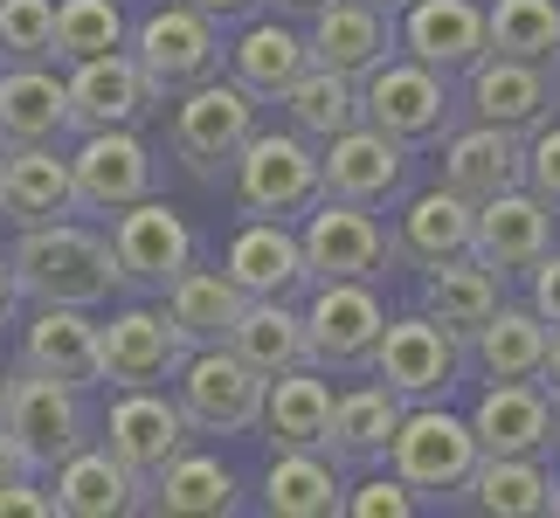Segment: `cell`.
I'll return each mask as SVG.
<instances>
[{"label":"cell","instance_id":"cell-1","mask_svg":"<svg viewBox=\"0 0 560 518\" xmlns=\"http://www.w3.org/2000/svg\"><path fill=\"white\" fill-rule=\"evenodd\" d=\"M14 284L28 305H77V311H97L112 305L118 291V256H112V235L83 228L77 214L70 222H42V228H14Z\"/></svg>","mask_w":560,"mask_h":518},{"label":"cell","instance_id":"cell-2","mask_svg":"<svg viewBox=\"0 0 560 518\" xmlns=\"http://www.w3.org/2000/svg\"><path fill=\"white\" fill-rule=\"evenodd\" d=\"M229 193L243 214H264V222H298L318 193H326V180H318V145L305 132H256L243 139V153L229 160Z\"/></svg>","mask_w":560,"mask_h":518},{"label":"cell","instance_id":"cell-3","mask_svg":"<svg viewBox=\"0 0 560 518\" xmlns=\"http://www.w3.org/2000/svg\"><path fill=\"white\" fill-rule=\"evenodd\" d=\"M457 76H443V70H429V62L416 56H387L374 62L368 76H360V118L374 125V132L387 139H401L408 153L416 145H436L450 125H457V91H450Z\"/></svg>","mask_w":560,"mask_h":518},{"label":"cell","instance_id":"cell-4","mask_svg":"<svg viewBox=\"0 0 560 518\" xmlns=\"http://www.w3.org/2000/svg\"><path fill=\"white\" fill-rule=\"evenodd\" d=\"M166 104H174L166 145H174V160L194 173V180H222L229 160L243 153V139L264 125V104H256L235 76H208V83H194V91L166 97Z\"/></svg>","mask_w":560,"mask_h":518},{"label":"cell","instance_id":"cell-5","mask_svg":"<svg viewBox=\"0 0 560 518\" xmlns=\"http://www.w3.org/2000/svg\"><path fill=\"white\" fill-rule=\"evenodd\" d=\"M478 436H470V415H450L443 401H408L401 408V428L387 443V470L416 491V498H457L478 470Z\"/></svg>","mask_w":560,"mask_h":518},{"label":"cell","instance_id":"cell-6","mask_svg":"<svg viewBox=\"0 0 560 518\" xmlns=\"http://www.w3.org/2000/svg\"><path fill=\"white\" fill-rule=\"evenodd\" d=\"M125 49L139 56V70H145V83H153L160 97H180V91H194V83L222 76V62H229L222 21H208L194 0H166V8H153L132 35H125Z\"/></svg>","mask_w":560,"mask_h":518},{"label":"cell","instance_id":"cell-7","mask_svg":"<svg viewBox=\"0 0 560 518\" xmlns=\"http://www.w3.org/2000/svg\"><path fill=\"white\" fill-rule=\"evenodd\" d=\"M464 366H470L464 339L443 332L422 305L408 318H387L381 339H374V353H368V374L381 387H395L401 401H450V387L464 380Z\"/></svg>","mask_w":560,"mask_h":518},{"label":"cell","instance_id":"cell-8","mask_svg":"<svg viewBox=\"0 0 560 518\" xmlns=\"http://www.w3.org/2000/svg\"><path fill=\"white\" fill-rule=\"evenodd\" d=\"M0 422H8V436L21 443V457H28L35 478H49L62 457H77V449L91 443V415H83V395H77V387H62V380H49V374H35V366L8 374V395H0Z\"/></svg>","mask_w":560,"mask_h":518},{"label":"cell","instance_id":"cell-9","mask_svg":"<svg viewBox=\"0 0 560 518\" xmlns=\"http://www.w3.org/2000/svg\"><path fill=\"white\" fill-rule=\"evenodd\" d=\"M174 401L194 436H249L264 415V374L229 345H194L174 374Z\"/></svg>","mask_w":560,"mask_h":518},{"label":"cell","instance_id":"cell-10","mask_svg":"<svg viewBox=\"0 0 560 518\" xmlns=\"http://www.w3.org/2000/svg\"><path fill=\"white\" fill-rule=\"evenodd\" d=\"M387 326V305L374 291V276H312L305 297V339H312V366L326 374H360L374 353V339Z\"/></svg>","mask_w":560,"mask_h":518},{"label":"cell","instance_id":"cell-11","mask_svg":"<svg viewBox=\"0 0 560 518\" xmlns=\"http://www.w3.org/2000/svg\"><path fill=\"white\" fill-rule=\"evenodd\" d=\"M187 436L194 428H187L180 401L166 395V387H118L112 415H104V449L125 463V478L139 484V498H145V484L187 449Z\"/></svg>","mask_w":560,"mask_h":518},{"label":"cell","instance_id":"cell-12","mask_svg":"<svg viewBox=\"0 0 560 518\" xmlns=\"http://www.w3.org/2000/svg\"><path fill=\"white\" fill-rule=\"evenodd\" d=\"M70 180H77V208L83 214H118L145 201L160 187V160L139 139V125H112V132H77L70 153Z\"/></svg>","mask_w":560,"mask_h":518},{"label":"cell","instance_id":"cell-13","mask_svg":"<svg viewBox=\"0 0 560 518\" xmlns=\"http://www.w3.org/2000/svg\"><path fill=\"white\" fill-rule=\"evenodd\" d=\"M298 243H305L312 276H381L395 263V235L381 228V214L360 208V201H332V193H318L305 208Z\"/></svg>","mask_w":560,"mask_h":518},{"label":"cell","instance_id":"cell-14","mask_svg":"<svg viewBox=\"0 0 560 518\" xmlns=\"http://www.w3.org/2000/svg\"><path fill=\"white\" fill-rule=\"evenodd\" d=\"M112 256H118V284L132 291H166L194 263V228L180 208H166L160 193L112 214Z\"/></svg>","mask_w":560,"mask_h":518},{"label":"cell","instance_id":"cell-15","mask_svg":"<svg viewBox=\"0 0 560 518\" xmlns=\"http://www.w3.org/2000/svg\"><path fill=\"white\" fill-rule=\"evenodd\" d=\"M62 91H70V132H112V125H145L160 111V91L145 83L139 56L132 49H112V56H83L70 62V76H62Z\"/></svg>","mask_w":560,"mask_h":518},{"label":"cell","instance_id":"cell-16","mask_svg":"<svg viewBox=\"0 0 560 518\" xmlns=\"http://www.w3.org/2000/svg\"><path fill=\"white\" fill-rule=\"evenodd\" d=\"M464 111L478 125H505V132H540L560 111V76L540 62H512V56H478L464 70Z\"/></svg>","mask_w":560,"mask_h":518},{"label":"cell","instance_id":"cell-17","mask_svg":"<svg viewBox=\"0 0 560 518\" xmlns=\"http://www.w3.org/2000/svg\"><path fill=\"white\" fill-rule=\"evenodd\" d=\"M318 180H326L332 201H360V208H387L408 187V145L374 132L368 118L353 132H339L318 145Z\"/></svg>","mask_w":560,"mask_h":518},{"label":"cell","instance_id":"cell-18","mask_svg":"<svg viewBox=\"0 0 560 518\" xmlns=\"http://www.w3.org/2000/svg\"><path fill=\"white\" fill-rule=\"evenodd\" d=\"M553 249V201H540L526 180L478 201V228H470V256L491 263L499 276H526Z\"/></svg>","mask_w":560,"mask_h":518},{"label":"cell","instance_id":"cell-19","mask_svg":"<svg viewBox=\"0 0 560 518\" xmlns=\"http://www.w3.org/2000/svg\"><path fill=\"white\" fill-rule=\"evenodd\" d=\"M470 436L485 457H547L560 443V408L540 380H491L470 408Z\"/></svg>","mask_w":560,"mask_h":518},{"label":"cell","instance_id":"cell-20","mask_svg":"<svg viewBox=\"0 0 560 518\" xmlns=\"http://www.w3.org/2000/svg\"><path fill=\"white\" fill-rule=\"evenodd\" d=\"M436 153H443L436 160L443 187L464 193L470 208L526 180V139L505 132V125H478V118H470V125H450V132L436 139Z\"/></svg>","mask_w":560,"mask_h":518},{"label":"cell","instance_id":"cell-21","mask_svg":"<svg viewBox=\"0 0 560 518\" xmlns=\"http://www.w3.org/2000/svg\"><path fill=\"white\" fill-rule=\"evenodd\" d=\"M21 366L49 374L77 395L104 387V339H97V318L77 311V305H35V318L21 326Z\"/></svg>","mask_w":560,"mask_h":518},{"label":"cell","instance_id":"cell-22","mask_svg":"<svg viewBox=\"0 0 560 518\" xmlns=\"http://www.w3.org/2000/svg\"><path fill=\"white\" fill-rule=\"evenodd\" d=\"M97 339H104V380L112 387H166L187 360V339L160 305H125L112 326H97Z\"/></svg>","mask_w":560,"mask_h":518},{"label":"cell","instance_id":"cell-23","mask_svg":"<svg viewBox=\"0 0 560 518\" xmlns=\"http://www.w3.org/2000/svg\"><path fill=\"white\" fill-rule=\"evenodd\" d=\"M70 214H83L70 153L62 145H8V160H0V222L42 228V222H70Z\"/></svg>","mask_w":560,"mask_h":518},{"label":"cell","instance_id":"cell-24","mask_svg":"<svg viewBox=\"0 0 560 518\" xmlns=\"http://www.w3.org/2000/svg\"><path fill=\"white\" fill-rule=\"evenodd\" d=\"M395 35H401V56H416L443 76H464L491 49L485 42V0H408L395 14Z\"/></svg>","mask_w":560,"mask_h":518},{"label":"cell","instance_id":"cell-25","mask_svg":"<svg viewBox=\"0 0 560 518\" xmlns=\"http://www.w3.org/2000/svg\"><path fill=\"white\" fill-rule=\"evenodd\" d=\"M222 270H229V284L243 297H298V291H312L298 228L291 222H264V214H249V222L229 235Z\"/></svg>","mask_w":560,"mask_h":518},{"label":"cell","instance_id":"cell-26","mask_svg":"<svg viewBox=\"0 0 560 518\" xmlns=\"http://www.w3.org/2000/svg\"><path fill=\"white\" fill-rule=\"evenodd\" d=\"M62 139H70V91L56 62H0V153Z\"/></svg>","mask_w":560,"mask_h":518},{"label":"cell","instance_id":"cell-27","mask_svg":"<svg viewBox=\"0 0 560 518\" xmlns=\"http://www.w3.org/2000/svg\"><path fill=\"white\" fill-rule=\"evenodd\" d=\"M305 42H312V62H326L339 76H368L374 62H387L401 49L395 14L374 8V0H326V8L312 14Z\"/></svg>","mask_w":560,"mask_h":518},{"label":"cell","instance_id":"cell-28","mask_svg":"<svg viewBox=\"0 0 560 518\" xmlns=\"http://www.w3.org/2000/svg\"><path fill=\"white\" fill-rule=\"evenodd\" d=\"M256 428H264L270 449H326L332 443V380H326V366L270 374Z\"/></svg>","mask_w":560,"mask_h":518},{"label":"cell","instance_id":"cell-29","mask_svg":"<svg viewBox=\"0 0 560 518\" xmlns=\"http://www.w3.org/2000/svg\"><path fill=\"white\" fill-rule=\"evenodd\" d=\"M305 62H312V42H305V28H291V14L249 21V28L229 42V76L243 83L256 104H277L298 83Z\"/></svg>","mask_w":560,"mask_h":518},{"label":"cell","instance_id":"cell-30","mask_svg":"<svg viewBox=\"0 0 560 518\" xmlns=\"http://www.w3.org/2000/svg\"><path fill=\"white\" fill-rule=\"evenodd\" d=\"M470 228H478V208L464 193H450L443 180L416 193L395 222V263H416V270H436L450 256H470Z\"/></svg>","mask_w":560,"mask_h":518},{"label":"cell","instance_id":"cell-31","mask_svg":"<svg viewBox=\"0 0 560 518\" xmlns=\"http://www.w3.org/2000/svg\"><path fill=\"white\" fill-rule=\"evenodd\" d=\"M547 345H553L547 318L533 311V305H512V297H505V305L464 339V353H470V366H478L485 380H540Z\"/></svg>","mask_w":560,"mask_h":518},{"label":"cell","instance_id":"cell-32","mask_svg":"<svg viewBox=\"0 0 560 518\" xmlns=\"http://www.w3.org/2000/svg\"><path fill=\"white\" fill-rule=\"evenodd\" d=\"M229 353L249 360L256 374H291V366H312V339H305V311L291 305V297H243V311H235L229 326Z\"/></svg>","mask_w":560,"mask_h":518},{"label":"cell","instance_id":"cell-33","mask_svg":"<svg viewBox=\"0 0 560 518\" xmlns=\"http://www.w3.org/2000/svg\"><path fill=\"white\" fill-rule=\"evenodd\" d=\"M42 484H49L62 518H125V511H139V484L125 478V463L104 443H83L77 457H62Z\"/></svg>","mask_w":560,"mask_h":518},{"label":"cell","instance_id":"cell-34","mask_svg":"<svg viewBox=\"0 0 560 518\" xmlns=\"http://www.w3.org/2000/svg\"><path fill=\"white\" fill-rule=\"evenodd\" d=\"M401 395L395 387H353V395H332V443H326V457L332 463H347V470H381L387 463V443H395V428H401Z\"/></svg>","mask_w":560,"mask_h":518},{"label":"cell","instance_id":"cell-35","mask_svg":"<svg viewBox=\"0 0 560 518\" xmlns=\"http://www.w3.org/2000/svg\"><path fill=\"white\" fill-rule=\"evenodd\" d=\"M235 505H243L235 498V470L222 457H208V449H180L139 498V511H166V518H229Z\"/></svg>","mask_w":560,"mask_h":518},{"label":"cell","instance_id":"cell-36","mask_svg":"<svg viewBox=\"0 0 560 518\" xmlns=\"http://www.w3.org/2000/svg\"><path fill=\"white\" fill-rule=\"evenodd\" d=\"M499 305H505V276L491 263H478V256H450V263L422 270V311L457 339H470Z\"/></svg>","mask_w":560,"mask_h":518},{"label":"cell","instance_id":"cell-37","mask_svg":"<svg viewBox=\"0 0 560 518\" xmlns=\"http://www.w3.org/2000/svg\"><path fill=\"white\" fill-rule=\"evenodd\" d=\"M457 505L485 511V518H540L553 511V470L547 457H478Z\"/></svg>","mask_w":560,"mask_h":518},{"label":"cell","instance_id":"cell-38","mask_svg":"<svg viewBox=\"0 0 560 518\" xmlns=\"http://www.w3.org/2000/svg\"><path fill=\"white\" fill-rule=\"evenodd\" d=\"M347 498V478L326 449H277L264 470V511L270 518H332Z\"/></svg>","mask_w":560,"mask_h":518},{"label":"cell","instance_id":"cell-39","mask_svg":"<svg viewBox=\"0 0 560 518\" xmlns=\"http://www.w3.org/2000/svg\"><path fill=\"white\" fill-rule=\"evenodd\" d=\"M160 297H166L160 311L174 318V332L187 339V353H194V345H222L229 326H235V311H243V291L229 284V270H201V263H187Z\"/></svg>","mask_w":560,"mask_h":518},{"label":"cell","instance_id":"cell-40","mask_svg":"<svg viewBox=\"0 0 560 518\" xmlns=\"http://www.w3.org/2000/svg\"><path fill=\"white\" fill-rule=\"evenodd\" d=\"M277 104H284L291 132H305L312 145H326V139H339V132L360 125V76H339V70H326V62H305L298 83Z\"/></svg>","mask_w":560,"mask_h":518},{"label":"cell","instance_id":"cell-41","mask_svg":"<svg viewBox=\"0 0 560 518\" xmlns=\"http://www.w3.org/2000/svg\"><path fill=\"white\" fill-rule=\"evenodd\" d=\"M485 56H512V62H560V0H485Z\"/></svg>","mask_w":560,"mask_h":518},{"label":"cell","instance_id":"cell-42","mask_svg":"<svg viewBox=\"0 0 560 518\" xmlns=\"http://www.w3.org/2000/svg\"><path fill=\"white\" fill-rule=\"evenodd\" d=\"M125 8L118 0H56V62H83V56H112L125 49Z\"/></svg>","mask_w":560,"mask_h":518},{"label":"cell","instance_id":"cell-43","mask_svg":"<svg viewBox=\"0 0 560 518\" xmlns=\"http://www.w3.org/2000/svg\"><path fill=\"white\" fill-rule=\"evenodd\" d=\"M0 62H56V0H0Z\"/></svg>","mask_w":560,"mask_h":518},{"label":"cell","instance_id":"cell-44","mask_svg":"<svg viewBox=\"0 0 560 518\" xmlns=\"http://www.w3.org/2000/svg\"><path fill=\"white\" fill-rule=\"evenodd\" d=\"M339 511L347 518H416L422 511V498L408 491L395 470L387 478H368V484H347V498H339Z\"/></svg>","mask_w":560,"mask_h":518},{"label":"cell","instance_id":"cell-45","mask_svg":"<svg viewBox=\"0 0 560 518\" xmlns=\"http://www.w3.org/2000/svg\"><path fill=\"white\" fill-rule=\"evenodd\" d=\"M526 187L560 208V118H547L540 132H526Z\"/></svg>","mask_w":560,"mask_h":518},{"label":"cell","instance_id":"cell-46","mask_svg":"<svg viewBox=\"0 0 560 518\" xmlns=\"http://www.w3.org/2000/svg\"><path fill=\"white\" fill-rule=\"evenodd\" d=\"M526 305H533V311H540L547 326L560 332V243H553V249L540 256V263L526 270Z\"/></svg>","mask_w":560,"mask_h":518},{"label":"cell","instance_id":"cell-47","mask_svg":"<svg viewBox=\"0 0 560 518\" xmlns=\"http://www.w3.org/2000/svg\"><path fill=\"white\" fill-rule=\"evenodd\" d=\"M0 518H56V498H49V484L35 478H8L0 484Z\"/></svg>","mask_w":560,"mask_h":518},{"label":"cell","instance_id":"cell-48","mask_svg":"<svg viewBox=\"0 0 560 518\" xmlns=\"http://www.w3.org/2000/svg\"><path fill=\"white\" fill-rule=\"evenodd\" d=\"M194 8H201L208 21H222V28H229V21H249L256 8H264V0H194Z\"/></svg>","mask_w":560,"mask_h":518},{"label":"cell","instance_id":"cell-49","mask_svg":"<svg viewBox=\"0 0 560 518\" xmlns=\"http://www.w3.org/2000/svg\"><path fill=\"white\" fill-rule=\"evenodd\" d=\"M8 478H28V457H21V443L8 436V422H0V484Z\"/></svg>","mask_w":560,"mask_h":518},{"label":"cell","instance_id":"cell-50","mask_svg":"<svg viewBox=\"0 0 560 518\" xmlns=\"http://www.w3.org/2000/svg\"><path fill=\"white\" fill-rule=\"evenodd\" d=\"M14 305H21V284H14V263L0 256V326L14 318Z\"/></svg>","mask_w":560,"mask_h":518},{"label":"cell","instance_id":"cell-51","mask_svg":"<svg viewBox=\"0 0 560 518\" xmlns=\"http://www.w3.org/2000/svg\"><path fill=\"white\" fill-rule=\"evenodd\" d=\"M540 387H547V401L560 408V332H553V345H547V366H540Z\"/></svg>","mask_w":560,"mask_h":518},{"label":"cell","instance_id":"cell-52","mask_svg":"<svg viewBox=\"0 0 560 518\" xmlns=\"http://www.w3.org/2000/svg\"><path fill=\"white\" fill-rule=\"evenodd\" d=\"M264 8H277V14H291V21H312L326 0H264Z\"/></svg>","mask_w":560,"mask_h":518},{"label":"cell","instance_id":"cell-53","mask_svg":"<svg viewBox=\"0 0 560 518\" xmlns=\"http://www.w3.org/2000/svg\"><path fill=\"white\" fill-rule=\"evenodd\" d=\"M374 8H387V14H401V8H408V0H374Z\"/></svg>","mask_w":560,"mask_h":518},{"label":"cell","instance_id":"cell-54","mask_svg":"<svg viewBox=\"0 0 560 518\" xmlns=\"http://www.w3.org/2000/svg\"><path fill=\"white\" fill-rule=\"evenodd\" d=\"M553 511H560V470H553Z\"/></svg>","mask_w":560,"mask_h":518},{"label":"cell","instance_id":"cell-55","mask_svg":"<svg viewBox=\"0 0 560 518\" xmlns=\"http://www.w3.org/2000/svg\"><path fill=\"white\" fill-rule=\"evenodd\" d=\"M0 395H8V366H0Z\"/></svg>","mask_w":560,"mask_h":518},{"label":"cell","instance_id":"cell-56","mask_svg":"<svg viewBox=\"0 0 560 518\" xmlns=\"http://www.w3.org/2000/svg\"><path fill=\"white\" fill-rule=\"evenodd\" d=\"M553 76H560V62H553Z\"/></svg>","mask_w":560,"mask_h":518},{"label":"cell","instance_id":"cell-57","mask_svg":"<svg viewBox=\"0 0 560 518\" xmlns=\"http://www.w3.org/2000/svg\"><path fill=\"white\" fill-rule=\"evenodd\" d=\"M0 160H8V153H0Z\"/></svg>","mask_w":560,"mask_h":518}]
</instances>
